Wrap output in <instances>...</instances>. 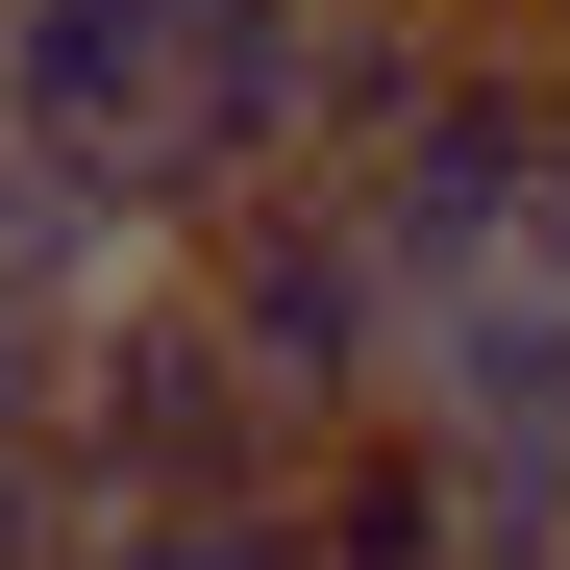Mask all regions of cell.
Returning <instances> with one entry per match:
<instances>
[{"label": "cell", "mask_w": 570, "mask_h": 570, "mask_svg": "<svg viewBox=\"0 0 570 570\" xmlns=\"http://www.w3.org/2000/svg\"><path fill=\"white\" fill-rule=\"evenodd\" d=\"M50 446H75V497H224V471H298V397L224 347V298H199L174 248H125L100 298H75Z\"/></svg>", "instance_id": "cell-1"}, {"label": "cell", "mask_w": 570, "mask_h": 570, "mask_svg": "<svg viewBox=\"0 0 570 570\" xmlns=\"http://www.w3.org/2000/svg\"><path fill=\"white\" fill-rule=\"evenodd\" d=\"M174 273L224 298V347H248L298 422L397 397V323H422V298H397V248H372V199H347L323 149H298V174H224V199L174 224Z\"/></svg>", "instance_id": "cell-2"}, {"label": "cell", "mask_w": 570, "mask_h": 570, "mask_svg": "<svg viewBox=\"0 0 570 570\" xmlns=\"http://www.w3.org/2000/svg\"><path fill=\"white\" fill-rule=\"evenodd\" d=\"M347 199H372V248H397V298L497 273V248L570 199V75H546V26H446V75L347 149Z\"/></svg>", "instance_id": "cell-3"}, {"label": "cell", "mask_w": 570, "mask_h": 570, "mask_svg": "<svg viewBox=\"0 0 570 570\" xmlns=\"http://www.w3.org/2000/svg\"><path fill=\"white\" fill-rule=\"evenodd\" d=\"M397 422L446 446V497H471V570L570 521V273H546V248L446 273V298L397 323Z\"/></svg>", "instance_id": "cell-4"}, {"label": "cell", "mask_w": 570, "mask_h": 570, "mask_svg": "<svg viewBox=\"0 0 570 570\" xmlns=\"http://www.w3.org/2000/svg\"><path fill=\"white\" fill-rule=\"evenodd\" d=\"M174 26L199 0H0V125H26L50 174H100L174 125Z\"/></svg>", "instance_id": "cell-5"}, {"label": "cell", "mask_w": 570, "mask_h": 570, "mask_svg": "<svg viewBox=\"0 0 570 570\" xmlns=\"http://www.w3.org/2000/svg\"><path fill=\"white\" fill-rule=\"evenodd\" d=\"M298 521H323V570H471V497H446V446L397 397L298 422Z\"/></svg>", "instance_id": "cell-6"}, {"label": "cell", "mask_w": 570, "mask_h": 570, "mask_svg": "<svg viewBox=\"0 0 570 570\" xmlns=\"http://www.w3.org/2000/svg\"><path fill=\"white\" fill-rule=\"evenodd\" d=\"M100 570H323L298 471H224V497H100Z\"/></svg>", "instance_id": "cell-7"}, {"label": "cell", "mask_w": 570, "mask_h": 570, "mask_svg": "<svg viewBox=\"0 0 570 570\" xmlns=\"http://www.w3.org/2000/svg\"><path fill=\"white\" fill-rule=\"evenodd\" d=\"M422 75H446V0H323V125H298V149L347 174L372 125H397V100H422Z\"/></svg>", "instance_id": "cell-8"}, {"label": "cell", "mask_w": 570, "mask_h": 570, "mask_svg": "<svg viewBox=\"0 0 570 570\" xmlns=\"http://www.w3.org/2000/svg\"><path fill=\"white\" fill-rule=\"evenodd\" d=\"M446 26H570V0H446Z\"/></svg>", "instance_id": "cell-9"}, {"label": "cell", "mask_w": 570, "mask_h": 570, "mask_svg": "<svg viewBox=\"0 0 570 570\" xmlns=\"http://www.w3.org/2000/svg\"><path fill=\"white\" fill-rule=\"evenodd\" d=\"M497 570H570V521H546V546H497Z\"/></svg>", "instance_id": "cell-10"}, {"label": "cell", "mask_w": 570, "mask_h": 570, "mask_svg": "<svg viewBox=\"0 0 570 570\" xmlns=\"http://www.w3.org/2000/svg\"><path fill=\"white\" fill-rule=\"evenodd\" d=\"M546 75H570V26H546Z\"/></svg>", "instance_id": "cell-11"}]
</instances>
